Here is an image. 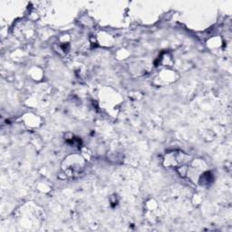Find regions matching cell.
<instances>
[{"instance_id": "obj_1", "label": "cell", "mask_w": 232, "mask_h": 232, "mask_svg": "<svg viewBox=\"0 0 232 232\" xmlns=\"http://www.w3.org/2000/svg\"><path fill=\"white\" fill-rule=\"evenodd\" d=\"M212 180V176H211V173L208 172V173H205L201 176V179H200V181H202V184H207V183H210V181Z\"/></svg>"}]
</instances>
